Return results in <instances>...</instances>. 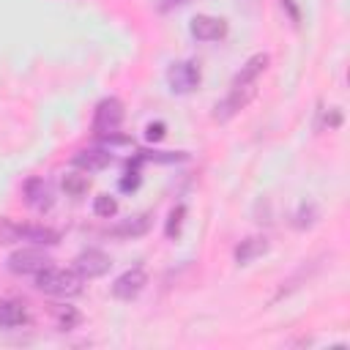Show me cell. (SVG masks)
Returning <instances> with one entry per match:
<instances>
[{
    "instance_id": "1",
    "label": "cell",
    "mask_w": 350,
    "mask_h": 350,
    "mask_svg": "<svg viewBox=\"0 0 350 350\" xmlns=\"http://www.w3.org/2000/svg\"><path fill=\"white\" fill-rule=\"evenodd\" d=\"M82 276L77 271H66V268H44L41 273H36V287L46 295L55 298H74L82 293Z\"/></svg>"
},
{
    "instance_id": "2",
    "label": "cell",
    "mask_w": 350,
    "mask_h": 350,
    "mask_svg": "<svg viewBox=\"0 0 350 350\" xmlns=\"http://www.w3.org/2000/svg\"><path fill=\"white\" fill-rule=\"evenodd\" d=\"M254 96H257V88H254V85H232L230 93H227L221 101H216V107H213V120H219V123L232 120L241 109L249 107V101H252Z\"/></svg>"
},
{
    "instance_id": "3",
    "label": "cell",
    "mask_w": 350,
    "mask_h": 350,
    "mask_svg": "<svg viewBox=\"0 0 350 350\" xmlns=\"http://www.w3.org/2000/svg\"><path fill=\"white\" fill-rule=\"evenodd\" d=\"M123 101L109 96V98H101L93 109V134L96 137H104V134H112L120 129L123 123Z\"/></svg>"
},
{
    "instance_id": "4",
    "label": "cell",
    "mask_w": 350,
    "mask_h": 350,
    "mask_svg": "<svg viewBox=\"0 0 350 350\" xmlns=\"http://www.w3.org/2000/svg\"><path fill=\"white\" fill-rule=\"evenodd\" d=\"M5 265H8L11 273H19V276H36V273H41L44 268L52 265V257H49L46 252L36 249V246H27V249H16V252L5 260Z\"/></svg>"
},
{
    "instance_id": "5",
    "label": "cell",
    "mask_w": 350,
    "mask_h": 350,
    "mask_svg": "<svg viewBox=\"0 0 350 350\" xmlns=\"http://www.w3.org/2000/svg\"><path fill=\"white\" fill-rule=\"evenodd\" d=\"M200 66L191 60H178L167 68V85L172 93H191L200 85Z\"/></svg>"
},
{
    "instance_id": "6",
    "label": "cell",
    "mask_w": 350,
    "mask_h": 350,
    "mask_svg": "<svg viewBox=\"0 0 350 350\" xmlns=\"http://www.w3.org/2000/svg\"><path fill=\"white\" fill-rule=\"evenodd\" d=\"M22 194H25V205L33 208L36 213H44L55 205V191L46 178H27L22 186Z\"/></svg>"
},
{
    "instance_id": "7",
    "label": "cell",
    "mask_w": 350,
    "mask_h": 350,
    "mask_svg": "<svg viewBox=\"0 0 350 350\" xmlns=\"http://www.w3.org/2000/svg\"><path fill=\"white\" fill-rule=\"evenodd\" d=\"M145 284H148V273H145V268H129V271H123L115 282H112V295L118 298V301H131V298H137L142 290H145Z\"/></svg>"
},
{
    "instance_id": "8",
    "label": "cell",
    "mask_w": 350,
    "mask_h": 350,
    "mask_svg": "<svg viewBox=\"0 0 350 350\" xmlns=\"http://www.w3.org/2000/svg\"><path fill=\"white\" fill-rule=\"evenodd\" d=\"M109 268H112L109 254H104V252H98V249L79 252L77 260H74V271H77L82 279H98V276H104Z\"/></svg>"
},
{
    "instance_id": "9",
    "label": "cell",
    "mask_w": 350,
    "mask_h": 350,
    "mask_svg": "<svg viewBox=\"0 0 350 350\" xmlns=\"http://www.w3.org/2000/svg\"><path fill=\"white\" fill-rule=\"evenodd\" d=\"M189 33L197 41H219L227 36V22L221 16H211V14H197L189 25Z\"/></svg>"
},
{
    "instance_id": "10",
    "label": "cell",
    "mask_w": 350,
    "mask_h": 350,
    "mask_svg": "<svg viewBox=\"0 0 350 350\" xmlns=\"http://www.w3.org/2000/svg\"><path fill=\"white\" fill-rule=\"evenodd\" d=\"M320 271V260H309V262H304V265H298L282 284H279V290H276V295H273V301H282V298H287V295H293L298 287H304L314 273Z\"/></svg>"
},
{
    "instance_id": "11",
    "label": "cell",
    "mask_w": 350,
    "mask_h": 350,
    "mask_svg": "<svg viewBox=\"0 0 350 350\" xmlns=\"http://www.w3.org/2000/svg\"><path fill=\"white\" fill-rule=\"evenodd\" d=\"M71 164L85 170V172H98V170H107L112 164V153L107 148H82L74 153Z\"/></svg>"
},
{
    "instance_id": "12",
    "label": "cell",
    "mask_w": 350,
    "mask_h": 350,
    "mask_svg": "<svg viewBox=\"0 0 350 350\" xmlns=\"http://www.w3.org/2000/svg\"><path fill=\"white\" fill-rule=\"evenodd\" d=\"M268 249H271V241H268L265 235H249V238H243V241L235 246L232 257H235L238 265H249V262H254L257 257H262Z\"/></svg>"
},
{
    "instance_id": "13",
    "label": "cell",
    "mask_w": 350,
    "mask_h": 350,
    "mask_svg": "<svg viewBox=\"0 0 350 350\" xmlns=\"http://www.w3.org/2000/svg\"><path fill=\"white\" fill-rule=\"evenodd\" d=\"M150 213H137V216H129L123 219L120 224L109 227V235L112 238H123V241H131V238H142L148 230H150Z\"/></svg>"
},
{
    "instance_id": "14",
    "label": "cell",
    "mask_w": 350,
    "mask_h": 350,
    "mask_svg": "<svg viewBox=\"0 0 350 350\" xmlns=\"http://www.w3.org/2000/svg\"><path fill=\"white\" fill-rule=\"evenodd\" d=\"M268 63H271V55H268V52H254V55L238 68V74L232 77V85H254L257 77L268 68Z\"/></svg>"
},
{
    "instance_id": "15",
    "label": "cell",
    "mask_w": 350,
    "mask_h": 350,
    "mask_svg": "<svg viewBox=\"0 0 350 350\" xmlns=\"http://www.w3.org/2000/svg\"><path fill=\"white\" fill-rule=\"evenodd\" d=\"M27 323V309L16 298H0V325L3 328H16Z\"/></svg>"
},
{
    "instance_id": "16",
    "label": "cell",
    "mask_w": 350,
    "mask_h": 350,
    "mask_svg": "<svg viewBox=\"0 0 350 350\" xmlns=\"http://www.w3.org/2000/svg\"><path fill=\"white\" fill-rule=\"evenodd\" d=\"M22 241H30L36 246H55L60 241V232L44 224H22Z\"/></svg>"
},
{
    "instance_id": "17",
    "label": "cell",
    "mask_w": 350,
    "mask_h": 350,
    "mask_svg": "<svg viewBox=\"0 0 350 350\" xmlns=\"http://www.w3.org/2000/svg\"><path fill=\"white\" fill-rule=\"evenodd\" d=\"M52 320H55L57 331H71L82 323V312L77 306H68V304H55L52 306Z\"/></svg>"
},
{
    "instance_id": "18",
    "label": "cell",
    "mask_w": 350,
    "mask_h": 350,
    "mask_svg": "<svg viewBox=\"0 0 350 350\" xmlns=\"http://www.w3.org/2000/svg\"><path fill=\"white\" fill-rule=\"evenodd\" d=\"M60 186H63V191H66L68 197H82V194L88 191L90 180H88V175H82V172H66V175L60 178Z\"/></svg>"
},
{
    "instance_id": "19",
    "label": "cell",
    "mask_w": 350,
    "mask_h": 350,
    "mask_svg": "<svg viewBox=\"0 0 350 350\" xmlns=\"http://www.w3.org/2000/svg\"><path fill=\"white\" fill-rule=\"evenodd\" d=\"M317 219H320L317 205H314V202H304V205L295 211V216H293V227H295V230H309Z\"/></svg>"
},
{
    "instance_id": "20",
    "label": "cell",
    "mask_w": 350,
    "mask_h": 350,
    "mask_svg": "<svg viewBox=\"0 0 350 350\" xmlns=\"http://www.w3.org/2000/svg\"><path fill=\"white\" fill-rule=\"evenodd\" d=\"M183 219H186V205H183V202H178V205L170 211L167 224H164V235H167L170 241L180 235V230H183Z\"/></svg>"
},
{
    "instance_id": "21",
    "label": "cell",
    "mask_w": 350,
    "mask_h": 350,
    "mask_svg": "<svg viewBox=\"0 0 350 350\" xmlns=\"http://www.w3.org/2000/svg\"><path fill=\"white\" fill-rule=\"evenodd\" d=\"M22 241V224L11 221L8 216H0V246H11Z\"/></svg>"
},
{
    "instance_id": "22",
    "label": "cell",
    "mask_w": 350,
    "mask_h": 350,
    "mask_svg": "<svg viewBox=\"0 0 350 350\" xmlns=\"http://www.w3.org/2000/svg\"><path fill=\"white\" fill-rule=\"evenodd\" d=\"M137 156H139L142 161H164V164L186 161V159H189V153H183V150H178V153H172V150H139Z\"/></svg>"
},
{
    "instance_id": "23",
    "label": "cell",
    "mask_w": 350,
    "mask_h": 350,
    "mask_svg": "<svg viewBox=\"0 0 350 350\" xmlns=\"http://www.w3.org/2000/svg\"><path fill=\"white\" fill-rule=\"evenodd\" d=\"M93 213L101 216V219H112L118 213V200L112 194H98L93 200Z\"/></svg>"
},
{
    "instance_id": "24",
    "label": "cell",
    "mask_w": 350,
    "mask_h": 350,
    "mask_svg": "<svg viewBox=\"0 0 350 350\" xmlns=\"http://www.w3.org/2000/svg\"><path fill=\"white\" fill-rule=\"evenodd\" d=\"M139 183H142L139 172H137V170H131V172H126V175L120 178V191H137V189H139Z\"/></svg>"
},
{
    "instance_id": "25",
    "label": "cell",
    "mask_w": 350,
    "mask_h": 350,
    "mask_svg": "<svg viewBox=\"0 0 350 350\" xmlns=\"http://www.w3.org/2000/svg\"><path fill=\"white\" fill-rule=\"evenodd\" d=\"M279 5H282V11L287 14V19H290L293 25H301V8H298L295 0H279Z\"/></svg>"
},
{
    "instance_id": "26",
    "label": "cell",
    "mask_w": 350,
    "mask_h": 350,
    "mask_svg": "<svg viewBox=\"0 0 350 350\" xmlns=\"http://www.w3.org/2000/svg\"><path fill=\"white\" fill-rule=\"evenodd\" d=\"M164 134H167V126H164L161 120H156V123H148V129H145V137H148L150 142H159V139H164Z\"/></svg>"
},
{
    "instance_id": "27",
    "label": "cell",
    "mask_w": 350,
    "mask_h": 350,
    "mask_svg": "<svg viewBox=\"0 0 350 350\" xmlns=\"http://www.w3.org/2000/svg\"><path fill=\"white\" fill-rule=\"evenodd\" d=\"M325 126H328V129H339V126H342V112H339V109H328Z\"/></svg>"
},
{
    "instance_id": "28",
    "label": "cell",
    "mask_w": 350,
    "mask_h": 350,
    "mask_svg": "<svg viewBox=\"0 0 350 350\" xmlns=\"http://www.w3.org/2000/svg\"><path fill=\"white\" fill-rule=\"evenodd\" d=\"M175 3H180V0H175Z\"/></svg>"
}]
</instances>
